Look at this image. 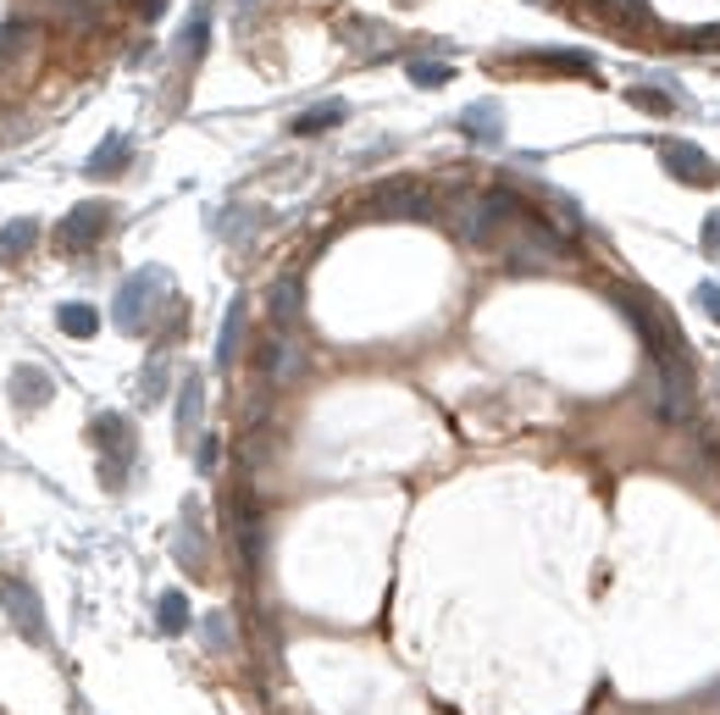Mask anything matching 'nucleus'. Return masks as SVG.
Here are the masks:
<instances>
[{
	"label": "nucleus",
	"mask_w": 720,
	"mask_h": 715,
	"mask_svg": "<svg viewBox=\"0 0 720 715\" xmlns=\"http://www.w3.org/2000/svg\"><path fill=\"white\" fill-rule=\"evenodd\" d=\"M526 61L555 67V72H577V78H599V67H593L588 50H526Z\"/></svg>",
	"instance_id": "9b49d317"
},
{
	"label": "nucleus",
	"mask_w": 720,
	"mask_h": 715,
	"mask_svg": "<svg viewBox=\"0 0 720 715\" xmlns=\"http://www.w3.org/2000/svg\"><path fill=\"white\" fill-rule=\"evenodd\" d=\"M206 34H211V23H206V12H195V23L184 28V50L200 56V50H206Z\"/></svg>",
	"instance_id": "b1692460"
},
{
	"label": "nucleus",
	"mask_w": 720,
	"mask_h": 715,
	"mask_svg": "<svg viewBox=\"0 0 720 715\" xmlns=\"http://www.w3.org/2000/svg\"><path fill=\"white\" fill-rule=\"evenodd\" d=\"M266 372H272L278 383H289V378H300V344L294 338H272V349H266Z\"/></svg>",
	"instance_id": "dca6fc26"
},
{
	"label": "nucleus",
	"mask_w": 720,
	"mask_h": 715,
	"mask_svg": "<svg viewBox=\"0 0 720 715\" xmlns=\"http://www.w3.org/2000/svg\"><path fill=\"white\" fill-rule=\"evenodd\" d=\"M405 72H410V83H421V89L449 83V67H443V61H405Z\"/></svg>",
	"instance_id": "5701e85b"
},
{
	"label": "nucleus",
	"mask_w": 720,
	"mask_h": 715,
	"mask_svg": "<svg viewBox=\"0 0 720 715\" xmlns=\"http://www.w3.org/2000/svg\"><path fill=\"white\" fill-rule=\"evenodd\" d=\"M687 45L693 50H720V28H698V34H687Z\"/></svg>",
	"instance_id": "cd10ccee"
},
{
	"label": "nucleus",
	"mask_w": 720,
	"mask_h": 715,
	"mask_svg": "<svg viewBox=\"0 0 720 715\" xmlns=\"http://www.w3.org/2000/svg\"><path fill=\"white\" fill-rule=\"evenodd\" d=\"M338 123H344V101H322V106L294 117V134H322V128H338Z\"/></svg>",
	"instance_id": "6ab92c4d"
},
{
	"label": "nucleus",
	"mask_w": 720,
	"mask_h": 715,
	"mask_svg": "<svg viewBox=\"0 0 720 715\" xmlns=\"http://www.w3.org/2000/svg\"><path fill=\"white\" fill-rule=\"evenodd\" d=\"M632 106H638V112H649V117H665V112H676L665 89H649V83H643V89H632Z\"/></svg>",
	"instance_id": "4be33fe9"
},
{
	"label": "nucleus",
	"mask_w": 720,
	"mask_h": 715,
	"mask_svg": "<svg viewBox=\"0 0 720 715\" xmlns=\"http://www.w3.org/2000/svg\"><path fill=\"white\" fill-rule=\"evenodd\" d=\"M12 400H18L23 411H39V405L50 400V372H39V367H18V372H12Z\"/></svg>",
	"instance_id": "1a4fd4ad"
},
{
	"label": "nucleus",
	"mask_w": 720,
	"mask_h": 715,
	"mask_svg": "<svg viewBox=\"0 0 720 715\" xmlns=\"http://www.w3.org/2000/svg\"><path fill=\"white\" fill-rule=\"evenodd\" d=\"M200 411H206V383H200V378H184V394H177V433H184V438H195Z\"/></svg>",
	"instance_id": "4468645a"
},
{
	"label": "nucleus",
	"mask_w": 720,
	"mask_h": 715,
	"mask_svg": "<svg viewBox=\"0 0 720 715\" xmlns=\"http://www.w3.org/2000/svg\"><path fill=\"white\" fill-rule=\"evenodd\" d=\"M34 45V23L28 18H12L7 28H0V56H18V50H28Z\"/></svg>",
	"instance_id": "aec40b11"
},
{
	"label": "nucleus",
	"mask_w": 720,
	"mask_h": 715,
	"mask_svg": "<svg viewBox=\"0 0 720 715\" xmlns=\"http://www.w3.org/2000/svg\"><path fill=\"white\" fill-rule=\"evenodd\" d=\"M461 134H466L472 145H499V139H504V106H493V101L466 106V112H461Z\"/></svg>",
	"instance_id": "6e6552de"
},
{
	"label": "nucleus",
	"mask_w": 720,
	"mask_h": 715,
	"mask_svg": "<svg viewBox=\"0 0 720 715\" xmlns=\"http://www.w3.org/2000/svg\"><path fill=\"white\" fill-rule=\"evenodd\" d=\"M155 627H161L166 638L189 627V599L177 593V588H166V593H161V604H155Z\"/></svg>",
	"instance_id": "f3484780"
},
{
	"label": "nucleus",
	"mask_w": 720,
	"mask_h": 715,
	"mask_svg": "<svg viewBox=\"0 0 720 715\" xmlns=\"http://www.w3.org/2000/svg\"><path fill=\"white\" fill-rule=\"evenodd\" d=\"M239 333H244V300L228 305L222 316V344H217V367H233V355H239Z\"/></svg>",
	"instance_id": "a211bd4d"
},
{
	"label": "nucleus",
	"mask_w": 720,
	"mask_h": 715,
	"mask_svg": "<svg viewBox=\"0 0 720 715\" xmlns=\"http://www.w3.org/2000/svg\"><path fill=\"white\" fill-rule=\"evenodd\" d=\"M161 394H166V367L155 361V367L144 372V400H161Z\"/></svg>",
	"instance_id": "393cba45"
},
{
	"label": "nucleus",
	"mask_w": 720,
	"mask_h": 715,
	"mask_svg": "<svg viewBox=\"0 0 720 715\" xmlns=\"http://www.w3.org/2000/svg\"><path fill=\"white\" fill-rule=\"evenodd\" d=\"M56 322H61V333H67V338H95V333H101V311H95V305H83V300L61 305V311H56Z\"/></svg>",
	"instance_id": "2eb2a0df"
},
{
	"label": "nucleus",
	"mask_w": 720,
	"mask_h": 715,
	"mask_svg": "<svg viewBox=\"0 0 720 715\" xmlns=\"http://www.w3.org/2000/svg\"><path fill=\"white\" fill-rule=\"evenodd\" d=\"M128 155H133L128 134H112L95 155H89V177H112V172H123V166H128Z\"/></svg>",
	"instance_id": "ddd939ff"
},
{
	"label": "nucleus",
	"mask_w": 720,
	"mask_h": 715,
	"mask_svg": "<svg viewBox=\"0 0 720 715\" xmlns=\"http://www.w3.org/2000/svg\"><path fill=\"white\" fill-rule=\"evenodd\" d=\"M200 633H206L211 655H228V649H233V627H228V615H222V610H211V615H206V627H200Z\"/></svg>",
	"instance_id": "412c9836"
},
{
	"label": "nucleus",
	"mask_w": 720,
	"mask_h": 715,
	"mask_svg": "<svg viewBox=\"0 0 720 715\" xmlns=\"http://www.w3.org/2000/svg\"><path fill=\"white\" fill-rule=\"evenodd\" d=\"M0 604H7V615L18 621V633L28 638V644H45V610H39V599H34V588L28 583H0Z\"/></svg>",
	"instance_id": "423d86ee"
},
{
	"label": "nucleus",
	"mask_w": 720,
	"mask_h": 715,
	"mask_svg": "<svg viewBox=\"0 0 720 715\" xmlns=\"http://www.w3.org/2000/svg\"><path fill=\"white\" fill-rule=\"evenodd\" d=\"M704 255H720V211L704 217Z\"/></svg>",
	"instance_id": "a878e982"
},
{
	"label": "nucleus",
	"mask_w": 720,
	"mask_h": 715,
	"mask_svg": "<svg viewBox=\"0 0 720 715\" xmlns=\"http://www.w3.org/2000/svg\"><path fill=\"white\" fill-rule=\"evenodd\" d=\"M166 273L161 266H139V273L117 289V305H112V316H117V327L123 333H144V322H150V311H155V300L166 295Z\"/></svg>",
	"instance_id": "f03ea898"
},
{
	"label": "nucleus",
	"mask_w": 720,
	"mask_h": 715,
	"mask_svg": "<svg viewBox=\"0 0 720 715\" xmlns=\"http://www.w3.org/2000/svg\"><path fill=\"white\" fill-rule=\"evenodd\" d=\"M698 305L720 322V284H698Z\"/></svg>",
	"instance_id": "bb28decb"
},
{
	"label": "nucleus",
	"mask_w": 720,
	"mask_h": 715,
	"mask_svg": "<svg viewBox=\"0 0 720 715\" xmlns=\"http://www.w3.org/2000/svg\"><path fill=\"white\" fill-rule=\"evenodd\" d=\"M521 222H526V206H521L515 195H504V189L472 195L466 211H461V239H466V244H499V233H504V228H521Z\"/></svg>",
	"instance_id": "f257e3e1"
},
{
	"label": "nucleus",
	"mask_w": 720,
	"mask_h": 715,
	"mask_svg": "<svg viewBox=\"0 0 720 715\" xmlns=\"http://www.w3.org/2000/svg\"><path fill=\"white\" fill-rule=\"evenodd\" d=\"M106 228H112V206L106 200H83V206H72L67 217H61V250H89V244H101L106 239Z\"/></svg>",
	"instance_id": "20e7f679"
},
{
	"label": "nucleus",
	"mask_w": 720,
	"mask_h": 715,
	"mask_svg": "<svg viewBox=\"0 0 720 715\" xmlns=\"http://www.w3.org/2000/svg\"><path fill=\"white\" fill-rule=\"evenodd\" d=\"M660 161H665V172L671 177H682V184H720V166L698 150V145H687V139H665L660 145Z\"/></svg>",
	"instance_id": "39448f33"
},
{
	"label": "nucleus",
	"mask_w": 720,
	"mask_h": 715,
	"mask_svg": "<svg viewBox=\"0 0 720 715\" xmlns=\"http://www.w3.org/2000/svg\"><path fill=\"white\" fill-rule=\"evenodd\" d=\"M95 443L106 450V466H101V477H106L112 488H123V477H128V461H133V427H128V416L106 411V416L95 422Z\"/></svg>",
	"instance_id": "7ed1b4c3"
},
{
	"label": "nucleus",
	"mask_w": 720,
	"mask_h": 715,
	"mask_svg": "<svg viewBox=\"0 0 720 715\" xmlns=\"http://www.w3.org/2000/svg\"><path fill=\"white\" fill-rule=\"evenodd\" d=\"M372 211H378V217H427V211H432V200H427V189H421V184L399 177V184H383V189L372 195Z\"/></svg>",
	"instance_id": "0eeeda50"
},
{
	"label": "nucleus",
	"mask_w": 720,
	"mask_h": 715,
	"mask_svg": "<svg viewBox=\"0 0 720 715\" xmlns=\"http://www.w3.org/2000/svg\"><path fill=\"white\" fill-rule=\"evenodd\" d=\"M300 311H305V289H300V278H283V284L272 289V322H278V333L294 327Z\"/></svg>",
	"instance_id": "f8f14e48"
},
{
	"label": "nucleus",
	"mask_w": 720,
	"mask_h": 715,
	"mask_svg": "<svg viewBox=\"0 0 720 715\" xmlns=\"http://www.w3.org/2000/svg\"><path fill=\"white\" fill-rule=\"evenodd\" d=\"M211 466H217V438L200 443V472H211Z\"/></svg>",
	"instance_id": "c85d7f7f"
},
{
	"label": "nucleus",
	"mask_w": 720,
	"mask_h": 715,
	"mask_svg": "<svg viewBox=\"0 0 720 715\" xmlns=\"http://www.w3.org/2000/svg\"><path fill=\"white\" fill-rule=\"evenodd\" d=\"M34 239H39V222H7V228H0V266H18L28 250H34Z\"/></svg>",
	"instance_id": "9d476101"
}]
</instances>
